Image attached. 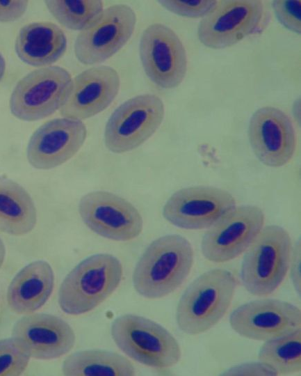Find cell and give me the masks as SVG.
<instances>
[{"instance_id":"cell-1","label":"cell","mask_w":301,"mask_h":376,"mask_svg":"<svg viewBox=\"0 0 301 376\" xmlns=\"http://www.w3.org/2000/svg\"><path fill=\"white\" fill-rule=\"evenodd\" d=\"M193 249L179 235L154 240L138 261L133 274L136 292L147 299H160L177 290L190 272Z\"/></svg>"},{"instance_id":"cell-2","label":"cell","mask_w":301,"mask_h":376,"mask_svg":"<svg viewBox=\"0 0 301 376\" xmlns=\"http://www.w3.org/2000/svg\"><path fill=\"white\" fill-rule=\"evenodd\" d=\"M237 284L235 276L225 269H213L199 276L187 287L177 304L179 329L195 336L215 326L229 309Z\"/></svg>"},{"instance_id":"cell-3","label":"cell","mask_w":301,"mask_h":376,"mask_svg":"<svg viewBox=\"0 0 301 376\" xmlns=\"http://www.w3.org/2000/svg\"><path fill=\"white\" fill-rule=\"evenodd\" d=\"M122 266L114 256L92 255L79 263L65 278L58 292V304L69 315L94 309L118 287Z\"/></svg>"},{"instance_id":"cell-4","label":"cell","mask_w":301,"mask_h":376,"mask_svg":"<svg viewBox=\"0 0 301 376\" xmlns=\"http://www.w3.org/2000/svg\"><path fill=\"white\" fill-rule=\"evenodd\" d=\"M292 248L286 229L277 225L263 226L243 257L241 277L245 290L259 297L272 293L287 274Z\"/></svg>"},{"instance_id":"cell-5","label":"cell","mask_w":301,"mask_h":376,"mask_svg":"<svg viewBox=\"0 0 301 376\" xmlns=\"http://www.w3.org/2000/svg\"><path fill=\"white\" fill-rule=\"evenodd\" d=\"M111 336L129 357L147 366L166 369L181 357L176 338L163 326L146 318L126 314L112 323Z\"/></svg>"},{"instance_id":"cell-6","label":"cell","mask_w":301,"mask_h":376,"mask_svg":"<svg viewBox=\"0 0 301 376\" xmlns=\"http://www.w3.org/2000/svg\"><path fill=\"white\" fill-rule=\"evenodd\" d=\"M65 68L50 65L35 70L20 79L9 100L12 114L24 121H36L63 107L72 84Z\"/></svg>"},{"instance_id":"cell-7","label":"cell","mask_w":301,"mask_h":376,"mask_svg":"<svg viewBox=\"0 0 301 376\" xmlns=\"http://www.w3.org/2000/svg\"><path fill=\"white\" fill-rule=\"evenodd\" d=\"M164 115L163 102L155 94H142L127 100L108 120L105 146L117 154L136 149L154 134Z\"/></svg>"},{"instance_id":"cell-8","label":"cell","mask_w":301,"mask_h":376,"mask_svg":"<svg viewBox=\"0 0 301 376\" xmlns=\"http://www.w3.org/2000/svg\"><path fill=\"white\" fill-rule=\"evenodd\" d=\"M136 24V13L128 5L103 9L78 34L74 47L76 58L84 65L105 61L128 42Z\"/></svg>"},{"instance_id":"cell-9","label":"cell","mask_w":301,"mask_h":376,"mask_svg":"<svg viewBox=\"0 0 301 376\" xmlns=\"http://www.w3.org/2000/svg\"><path fill=\"white\" fill-rule=\"evenodd\" d=\"M265 215L258 206L234 207L209 228L201 249L204 257L213 263L233 260L245 252L261 229Z\"/></svg>"},{"instance_id":"cell-10","label":"cell","mask_w":301,"mask_h":376,"mask_svg":"<svg viewBox=\"0 0 301 376\" xmlns=\"http://www.w3.org/2000/svg\"><path fill=\"white\" fill-rule=\"evenodd\" d=\"M139 52L144 71L156 86L171 89L183 81L188 67L186 52L169 26L161 23L147 26L140 38Z\"/></svg>"},{"instance_id":"cell-11","label":"cell","mask_w":301,"mask_h":376,"mask_svg":"<svg viewBox=\"0 0 301 376\" xmlns=\"http://www.w3.org/2000/svg\"><path fill=\"white\" fill-rule=\"evenodd\" d=\"M260 0H220L203 17L197 38L206 47L222 49L254 33L263 15Z\"/></svg>"},{"instance_id":"cell-12","label":"cell","mask_w":301,"mask_h":376,"mask_svg":"<svg viewBox=\"0 0 301 376\" xmlns=\"http://www.w3.org/2000/svg\"><path fill=\"white\" fill-rule=\"evenodd\" d=\"M83 223L94 233L110 240L129 241L142 232L139 211L126 199L105 191L86 194L79 204Z\"/></svg>"},{"instance_id":"cell-13","label":"cell","mask_w":301,"mask_h":376,"mask_svg":"<svg viewBox=\"0 0 301 376\" xmlns=\"http://www.w3.org/2000/svg\"><path fill=\"white\" fill-rule=\"evenodd\" d=\"M236 207L235 199L228 191L195 186L174 193L164 205L163 215L177 227L200 230L209 228Z\"/></svg>"},{"instance_id":"cell-14","label":"cell","mask_w":301,"mask_h":376,"mask_svg":"<svg viewBox=\"0 0 301 376\" xmlns=\"http://www.w3.org/2000/svg\"><path fill=\"white\" fill-rule=\"evenodd\" d=\"M229 324L244 338L266 341L301 329V311L288 301L260 299L232 311Z\"/></svg>"},{"instance_id":"cell-15","label":"cell","mask_w":301,"mask_h":376,"mask_svg":"<svg viewBox=\"0 0 301 376\" xmlns=\"http://www.w3.org/2000/svg\"><path fill=\"white\" fill-rule=\"evenodd\" d=\"M248 139L257 159L264 165L278 168L293 157L296 136L290 117L274 107H263L252 116Z\"/></svg>"},{"instance_id":"cell-16","label":"cell","mask_w":301,"mask_h":376,"mask_svg":"<svg viewBox=\"0 0 301 376\" xmlns=\"http://www.w3.org/2000/svg\"><path fill=\"white\" fill-rule=\"evenodd\" d=\"M87 136L80 120L60 118L49 120L31 135L26 158L34 168L48 170L71 159L83 145Z\"/></svg>"},{"instance_id":"cell-17","label":"cell","mask_w":301,"mask_h":376,"mask_svg":"<svg viewBox=\"0 0 301 376\" xmlns=\"http://www.w3.org/2000/svg\"><path fill=\"white\" fill-rule=\"evenodd\" d=\"M120 87V78L113 68L97 65L85 70L72 80L60 113L80 120L94 116L110 105Z\"/></svg>"},{"instance_id":"cell-18","label":"cell","mask_w":301,"mask_h":376,"mask_svg":"<svg viewBox=\"0 0 301 376\" xmlns=\"http://www.w3.org/2000/svg\"><path fill=\"white\" fill-rule=\"evenodd\" d=\"M12 335L31 358L49 360L68 353L75 343V334L62 318L47 313H29L15 324Z\"/></svg>"},{"instance_id":"cell-19","label":"cell","mask_w":301,"mask_h":376,"mask_svg":"<svg viewBox=\"0 0 301 376\" xmlns=\"http://www.w3.org/2000/svg\"><path fill=\"white\" fill-rule=\"evenodd\" d=\"M54 273L44 260H36L23 267L11 281L7 302L14 313H34L47 301L54 289Z\"/></svg>"},{"instance_id":"cell-20","label":"cell","mask_w":301,"mask_h":376,"mask_svg":"<svg viewBox=\"0 0 301 376\" xmlns=\"http://www.w3.org/2000/svg\"><path fill=\"white\" fill-rule=\"evenodd\" d=\"M67 49L63 31L51 22H36L22 26L15 39V50L24 63L38 68L50 66Z\"/></svg>"},{"instance_id":"cell-21","label":"cell","mask_w":301,"mask_h":376,"mask_svg":"<svg viewBox=\"0 0 301 376\" xmlns=\"http://www.w3.org/2000/svg\"><path fill=\"white\" fill-rule=\"evenodd\" d=\"M36 223L37 210L29 192L15 181L0 177V231L22 236Z\"/></svg>"},{"instance_id":"cell-22","label":"cell","mask_w":301,"mask_h":376,"mask_svg":"<svg viewBox=\"0 0 301 376\" xmlns=\"http://www.w3.org/2000/svg\"><path fill=\"white\" fill-rule=\"evenodd\" d=\"M67 376H132L135 369L126 357L115 352L88 350L74 352L62 367Z\"/></svg>"},{"instance_id":"cell-23","label":"cell","mask_w":301,"mask_h":376,"mask_svg":"<svg viewBox=\"0 0 301 376\" xmlns=\"http://www.w3.org/2000/svg\"><path fill=\"white\" fill-rule=\"evenodd\" d=\"M259 361L271 367L277 375L301 371V329L265 341Z\"/></svg>"},{"instance_id":"cell-24","label":"cell","mask_w":301,"mask_h":376,"mask_svg":"<svg viewBox=\"0 0 301 376\" xmlns=\"http://www.w3.org/2000/svg\"><path fill=\"white\" fill-rule=\"evenodd\" d=\"M46 6L53 17L71 30H83L102 10L100 0H47Z\"/></svg>"},{"instance_id":"cell-25","label":"cell","mask_w":301,"mask_h":376,"mask_svg":"<svg viewBox=\"0 0 301 376\" xmlns=\"http://www.w3.org/2000/svg\"><path fill=\"white\" fill-rule=\"evenodd\" d=\"M31 356L13 337L0 340V376H19L26 369Z\"/></svg>"},{"instance_id":"cell-26","label":"cell","mask_w":301,"mask_h":376,"mask_svg":"<svg viewBox=\"0 0 301 376\" xmlns=\"http://www.w3.org/2000/svg\"><path fill=\"white\" fill-rule=\"evenodd\" d=\"M300 1L275 0L272 2L279 22L287 29L301 33Z\"/></svg>"},{"instance_id":"cell-27","label":"cell","mask_w":301,"mask_h":376,"mask_svg":"<svg viewBox=\"0 0 301 376\" xmlns=\"http://www.w3.org/2000/svg\"><path fill=\"white\" fill-rule=\"evenodd\" d=\"M166 10L178 15L199 18L205 16L217 1H159Z\"/></svg>"},{"instance_id":"cell-28","label":"cell","mask_w":301,"mask_h":376,"mask_svg":"<svg viewBox=\"0 0 301 376\" xmlns=\"http://www.w3.org/2000/svg\"><path fill=\"white\" fill-rule=\"evenodd\" d=\"M223 375H277L275 371L267 364L259 361L248 362L231 367Z\"/></svg>"},{"instance_id":"cell-29","label":"cell","mask_w":301,"mask_h":376,"mask_svg":"<svg viewBox=\"0 0 301 376\" xmlns=\"http://www.w3.org/2000/svg\"><path fill=\"white\" fill-rule=\"evenodd\" d=\"M29 1L26 0L0 1V22H13L25 13Z\"/></svg>"},{"instance_id":"cell-30","label":"cell","mask_w":301,"mask_h":376,"mask_svg":"<svg viewBox=\"0 0 301 376\" xmlns=\"http://www.w3.org/2000/svg\"><path fill=\"white\" fill-rule=\"evenodd\" d=\"M290 274L291 279L294 289L298 295H300V245L298 242L295 246L292 248L291 260H290Z\"/></svg>"},{"instance_id":"cell-31","label":"cell","mask_w":301,"mask_h":376,"mask_svg":"<svg viewBox=\"0 0 301 376\" xmlns=\"http://www.w3.org/2000/svg\"><path fill=\"white\" fill-rule=\"evenodd\" d=\"M6 256V246L3 240L0 238V268L1 267Z\"/></svg>"},{"instance_id":"cell-32","label":"cell","mask_w":301,"mask_h":376,"mask_svg":"<svg viewBox=\"0 0 301 376\" xmlns=\"http://www.w3.org/2000/svg\"><path fill=\"white\" fill-rule=\"evenodd\" d=\"M6 61L5 59L0 52V81L3 79L5 72H6Z\"/></svg>"}]
</instances>
